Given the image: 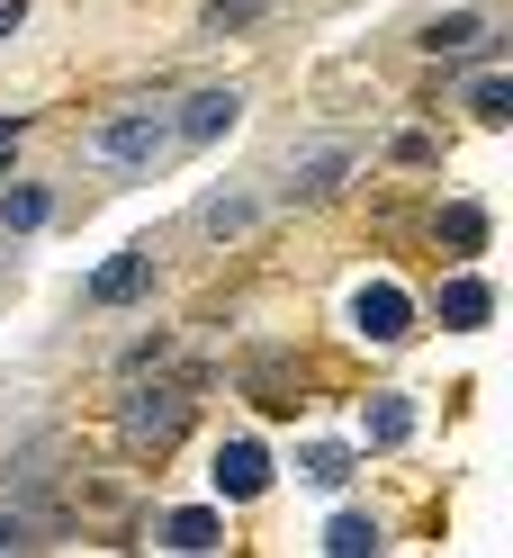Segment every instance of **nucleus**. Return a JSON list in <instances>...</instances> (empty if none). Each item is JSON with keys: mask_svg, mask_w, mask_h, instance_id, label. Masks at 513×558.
I'll use <instances>...</instances> for the list:
<instances>
[{"mask_svg": "<svg viewBox=\"0 0 513 558\" xmlns=\"http://www.w3.org/2000/svg\"><path fill=\"white\" fill-rule=\"evenodd\" d=\"M0 549H37V532H27V522L10 513V522H0Z\"/></svg>", "mask_w": 513, "mask_h": 558, "instance_id": "f3484780", "label": "nucleus"}, {"mask_svg": "<svg viewBox=\"0 0 513 558\" xmlns=\"http://www.w3.org/2000/svg\"><path fill=\"white\" fill-rule=\"evenodd\" d=\"M441 316H451L460 333H468V325H487V316H496V298H487V279H451V289H441Z\"/></svg>", "mask_w": 513, "mask_h": 558, "instance_id": "0eeeda50", "label": "nucleus"}, {"mask_svg": "<svg viewBox=\"0 0 513 558\" xmlns=\"http://www.w3.org/2000/svg\"><path fill=\"white\" fill-rule=\"evenodd\" d=\"M0 217H10V226H46V190H19V198H0Z\"/></svg>", "mask_w": 513, "mask_h": 558, "instance_id": "2eb2a0df", "label": "nucleus"}, {"mask_svg": "<svg viewBox=\"0 0 513 558\" xmlns=\"http://www.w3.org/2000/svg\"><path fill=\"white\" fill-rule=\"evenodd\" d=\"M405 433H415V405H405V397H379V405H369V441H405Z\"/></svg>", "mask_w": 513, "mask_h": 558, "instance_id": "1a4fd4ad", "label": "nucleus"}, {"mask_svg": "<svg viewBox=\"0 0 513 558\" xmlns=\"http://www.w3.org/2000/svg\"><path fill=\"white\" fill-rule=\"evenodd\" d=\"M171 145H181V135H171L162 109H126L109 126H90V162H109V171H154Z\"/></svg>", "mask_w": 513, "mask_h": 558, "instance_id": "f257e3e1", "label": "nucleus"}, {"mask_svg": "<svg viewBox=\"0 0 513 558\" xmlns=\"http://www.w3.org/2000/svg\"><path fill=\"white\" fill-rule=\"evenodd\" d=\"M10 27H19V0H10V10H0V37H10Z\"/></svg>", "mask_w": 513, "mask_h": 558, "instance_id": "6ab92c4d", "label": "nucleus"}, {"mask_svg": "<svg viewBox=\"0 0 513 558\" xmlns=\"http://www.w3.org/2000/svg\"><path fill=\"white\" fill-rule=\"evenodd\" d=\"M198 226H208V234H244V226H253V207H244V198H217Z\"/></svg>", "mask_w": 513, "mask_h": 558, "instance_id": "4468645a", "label": "nucleus"}, {"mask_svg": "<svg viewBox=\"0 0 513 558\" xmlns=\"http://www.w3.org/2000/svg\"><path fill=\"white\" fill-rule=\"evenodd\" d=\"M234 118H244V99H234V90H198L190 109L171 118V135H181V145H208V135H225Z\"/></svg>", "mask_w": 513, "mask_h": 558, "instance_id": "20e7f679", "label": "nucleus"}, {"mask_svg": "<svg viewBox=\"0 0 513 558\" xmlns=\"http://www.w3.org/2000/svg\"><path fill=\"white\" fill-rule=\"evenodd\" d=\"M145 279H154V253H145V243H135V253H118L109 270L90 279V306H126L135 289H145Z\"/></svg>", "mask_w": 513, "mask_h": 558, "instance_id": "39448f33", "label": "nucleus"}, {"mask_svg": "<svg viewBox=\"0 0 513 558\" xmlns=\"http://www.w3.org/2000/svg\"><path fill=\"white\" fill-rule=\"evenodd\" d=\"M325 549H333V558H361V549H379V532H369L361 513H342L333 532H325Z\"/></svg>", "mask_w": 513, "mask_h": 558, "instance_id": "9d476101", "label": "nucleus"}, {"mask_svg": "<svg viewBox=\"0 0 513 558\" xmlns=\"http://www.w3.org/2000/svg\"><path fill=\"white\" fill-rule=\"evenodd\" d=\"M181 414H190V405H181V397H162V388H154V397H135V405H126V441H154V450H162L171 433H181Z\"/></svg>", "mask_w": 513, "mask_h": 558, "instance_id": "423d86ee", "label": "nucleus"}, {"mask_svg": "<svg viewBox=\"0 0 513 558\" xmlns=\"http://www.w3.org/2000/svg\"><path fill=\"white\" fill-rule=\"evenodd\" d=\"M261 486H270L261 441H225V450H217V496H225V505H244V496H261Z\"/></svg>", "mask_w": 513, "mask_h": 558, "instance_id": "7ed1b4c3", "label": "nucleus"}, {"mask_svg": "<svg viewBox=\"0 0 513 558\" xmlns=\"http://www.w3.org/2000/svg\"><path fill=\"white\" fill-rule=\"evenodd\" d=\"M468 109L487 118V126H496V118H513V82H504V73H487V82L468 90Z\"/></svg>", "mask_w": 513, "mask_h": 558, "instance_id": "9b49d317", "label": "nucleus"}, {"mask_svg": "<svg viewBox=\"0 0 513 558\" xmlns=\"http://www.w3.org/2000/svg\"><path fill=\"white\" fill-rule=\"evenodd\" d=\"M19 126H27V118H0V145H19Z\"/></svg>", "mask_w": 513, "mask_h": 558, "instance_id": "a211bd4d", "label": "nucleus"}, {"mask_svg": "<svg viewBox=\"0 0 513 558\" xmlns=\"http://www.w3.org/2000/svg\"><path fill=\"white\" fill-rule=\"evenodd\" d=\"M162 541H171V549H217V513H171Z\"/></svg>", "mask_w": 513, "mask_h": 558, "instance_id": "6e6552de", "label": "nucleus"}, {"mask_svg": "<svg viewBox=\"0 0 513 558\" xmlns=\"http://www.w3.org/2000/svg\"><path fill=\"white\" fill-rule=\"evenodd\" d=\"M451 243H487V217H477V207H451Z\"/></svg>", "mask_w": 513, "mask_h": 558, "instance_id": "dca6fc26", "label": "nucleus"}, {"mask_svg": "<svg viewBox=\"0 0 513 558\" xmlns=\"http://www.w3.org/2000/svg\"><path fill=\"white\" fill-rule=\"evenodd\" d=\"M261 10H270V0H208V37H225V27H244Z\"/></svg>", "mask_w": 513, "mask_h": 558, "instance_id": "f8f14e48", "label": "nucleus"}, {"mask_svg": "<svg viewBox=\"0 0 513 558\" xmlns=\"http://www.w3.org/2000/svg\"><path fill=\"white\" fill-rule=\"evenodd\" d=\"M306 477H316V486H342V477H352V450H306Z\"/></svg>", "mask_w": 513, "mask_h": 558, "instance_id": "ddd939ff", "label": "nucleus"}, {"mask_svg": "<svg viewBox=\"0 0 513 558\" xmlns=\"http://www.w3.org/2000/svg\"><path fill=\"white\" fill-rule=\"evenodd\" d=\"M405 316H415V306H405V289H388V279H369V289L352 298V325H361L369 342H396V333H405Z\"/></svg>", "mask_w": 513, "mask_h": 558, "instance_id": "f03ea898", "label": "nucleus"}]
</instances>
